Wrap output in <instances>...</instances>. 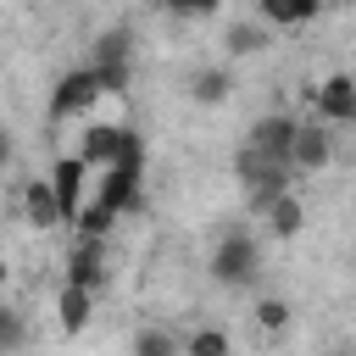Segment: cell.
Returning <instances> with one entry per match:
<instances>
[{
	"mask_svg": "<svg viewBox=\"0 0 356 356\" xmlns=\"http://www.w3.org/2000/svg\"><path fill=\"white\" fill-rule=\"evenodd\" d=\"M256 267H261V245L250 234H222L217 250H211V278L228 284V289H245L256 284Z\"/></svg>",
	"mask_w": 356,
	"mask_h": 356,
	"instance_id": "obj_1",
	"label": "cell"
},
{
	"mask_svg": "<svg viewBox=\"0 0 356 356\" xmlns=\"http://www.w3.org/2000/svg\"><path fill=\"white\" fill-rule=\"evenodd\" d=\"M89 67H95V78H100V89H106V95H122V89H128V78H134L128 33H122V28H106V33L89 44Z\"/></svg>",
	"mask_w": 356,
	"mask_h": 356,
	"instance_id": "obj_2",
	"label": "cell"
},
{
	"mask_svg": "<svg viewBox=\"0 0 356 356\" xmlns=\"http://www.w3.org/2000/svg\"><path fill=\"white\" fill-rule=\"evenodd\" d=\"M100 95H106V89H100L95 67L67 72V78L56 83V95H50V122H72V117H83V122H89V111H95V100H100Z\"/></svg>",
	"mask_w": 356,
	"mask_h": 356,
	"instance_id": "obj_3",
	"label": "cell"
},
{
	"mask_svg": "<svg viewBox=\"0 0 356 356\" xmlns=\"http://www.w3.org/2000/svg\"><path fill=\"white\" fill-rule=\"evenodd\" d=\"M295 134H300V122L289 117V111H267V117H256L250 122V150H261L267 161H289V145H295Z\"/></svg>",
	"mask_w": 356,
	"mask_h": 356,
	"instance_id": "obj_4",
	"label": "cell"
},
{
	"mask_svg": "<svg viewBox=\"0 0 356 356\" xmlns=\"http://www.w3.org/2000/svg\"><path fill=\"white\" fill-rule=\"evenodd\" d=\"M312 100H317V117L323 122H334V128H350L356 122V78L350 72H328Z\"/></svg>",
	"mask_w": 356,
	"mask_h": 356,
	"instance_id": "obj_5",
	"label": "cell"
},
{
	"mask_svg": "<svg viewBox=\"0 0 356 356\" xmlns=\"http://www.w3.org/2000/svg\"><path fill=\"white\" fill-rule=\"evenodd\" d=\"M122 139H128V128H122V122H95V117H89V122H83V139H78V161L100 172V167H111V161H117Z\"/></svg>",
	"mask_w": 356,
	"mask_h": 356,
	"instance_id": "obj_6",
	"label": "cell"
},
{
	"mask_svg": "<svg viewBox=\"0 0 356 356\" xmlns=\"http://www.w3.org/2000/svg\"><path fill=\"white\" fill-rule=\"evenodd\" d=\"M328 161H334L328 128H323V122H300V134H295V145H289V167H295V172H323Z\"/></svg>",
	"mask_w": 356,
	"mask_h": 356,
	"instance_id": "obj_7",
	"label": "cell"
},
{
	"mask_svg": "<svg viewBox=\"0 0 356 356\" xmlns=\"http://www.w3.org/2000/svg\"><path fill=\"white\" fill-rule=\"evenodd\" d=\"M50 184H56L61 217H67V222H78V211H83V189H89V167H83L78 156H61V161L50 167Z\"/></svg>",
	"mask_w": 356,
	"mask_h": 356,
	"instance_id": "obj_8",
	"label": "cell"
},
{
	"mask_svg": "<svg viewBox=\"0 0 356 356\" xmlns=\"http://www.w3.org/2000/svg\"><path fill=\"white\" fill-rule=\"evenodd\" d=\"M67 284H78V289L106 284V239H78L67 250Z\"/></svg>",
	"mask_w": 356,
	"mask_h": 356,
	"instance_id": "obj_9",
	"label": "cell"
},
{
	"mask_svg": "<svg viewBox=\"0 0 356 356\" xmlns=\"http://www.w3.org/2000/svg\"><path fill=\"white\" fill-rule=\"evenodd\" d=\"M22 217H28L33 228H61V222H67L50 178H28V184H22Z\"/></svg>",
	"mask_w": 356,
	"mask_h": 356,
	"instance_id": "obj_10",
	"label": "cell"
},
{
	"mask_svg": "<svg viewBox=\"0 0 356 356\" xmlns=\"http://www.w3.org/2000/svg\"><path fill=\"white\" fill-rule=\"evenodd\" d=\"M261 217H267V234H273V239H295V234L306 228V200L289 189V195H278Z\"/></svg>",
	"mask_w": 356,
	"mask_h": 356,
	"instance_id": "obj_11",
	"label": "cell"
},
{
	"mask_svg": "<svg viewBox=\"0 0 356 356\" xmlns=\"http://www.w3.org/2000/svg\"><path fill=\"white\" fill-rule=\"evenodd\" d=\"M89 312H95V289H78V284H61V300H56V317H61V334H83V328H89Z\"/></svg>",
	"mask_w": 356,
	"mask_h": 356,
	"instance_id": "obj_12",
	"label": "cell"
},
{
	"mask_svg": "<svg viewBox=\"0 0 356 356\" xmlns=\"http://www.w3.org/2000/svg\"><path fill=\"white\" fill-rule=\"evenodd\" d=\"M234 95V72L228 67H200L195 78H189V100L195 106H222Z\"/></svg>",
	"mask_w": 356,
	"mask_h": 356,
	"instance_id": "obj_13",
	"label": "cell"
},
{
	"mask_svg": "<svg viewBox=\"0 0 356 356\" xmlns=\"http://www.w3.org/2000/svg\"><path fill=\"white\" fill-rule=\"evenodd\" d=\"M256 6H261V22L267 28H300V22L317 17L323 0H256Z\"/></svg>",
	"mask_w": 356,
	"mask_h": 356,
	"instance_id": "obj_14",
	"label": "cell"
},
{
	"mask_svg": "<svg viewBox=\"0 0 356 356\" xmlns=\"http://www.w3.org/2000/svg\"><path fill=\"white\" fill-rule=\"evenodd\" d=\"M267 22H234L228 33H222V44H228V56H256V50H267Z\"/></svg>",
	"mask_w": 356,
	"mask_h": 356,
	"instance_id": "obj_15",
	"label": "cell"
},
{
	"mask_svg": "<svg viewBox=\"0 0 356 356\" xmlns=\"http://www.w3.org/2000/svg\"><path fill=\"white\" fill-rule=\"evenodd\" d=\"M111 222H117V211H111L106 200H83V211H78V239H106Z\"/></svg>",
	"mask_w": 356,
	"mask_h": 356,
	"instance_id": "obj_16",
	"label": "cell"
},
{
	"mask_svg": "<svg viewBox=\"0 0 356 356\" xmlns=\"http://www.w3.org/2000/svg\"><path fill=\"white\" fill-rule=\"evenodd\" d=\"M289 317H295V306H289L284 295H261V300H256V328H261V334H284Z\"/></svg>",
	"mask_w": 356,
	"mask_h": 356,
	"instance_id": "obj_17",
	"label": "cell"
},
{
	"mask_svg": "<svg viewBox=\"0 0 356 356\" xmlns=\"http://www.w3.org/2000/svg\"><path fill=\"white\" fill-rule=\"evenodd\" d=\"M184 356H234V339H228V328H195L184 339Z\"/></svg>",
	"mask_w": 356,
	"mask_h": 356,
	"instance_id": "obj_18",
	"label": "cell"
},
{
	"mask_svg": "<svg viewBox=\"0 0 356 356\" xmlns=\"http://www.w3.org/2000/svg\"><path fill=\"white\" fill-rule=\"evenodd\" d=\"M134 356H184V345L167 328H139L134 334Z\"/></svg>",
	"mask_w": 356,
	"mask_h": 356,
	"instance_id": "obj_19",
	"label": "cell"
},
{
	"mask_svg": "<svg viewBox=\"0 0 356 356\" xmlns=\"http://www.w3.org/2000/svg\"><path fill=\"white\" fill-rule=\"evenodd\" d=\"M22 345H28V323H22V312L0 306V356H17Z\"/></svg>",
	"mask_w": 356,
	"mask_h": 356,
	"instance_id": "obj_20",
	"label": "cell"
},
{
	"mask_svg": "<svg viewBox=\"0 0 356 356\" xmlns=\"http://www.w3.org/2000/svg\"><path fill=\"white\" fill-rule=\"evenodd\" d=\"M167 6H172L178 17H211V11L222 6V0H167Z\"/></svg>",
	"mask_w": 356,
	"mask_h": 356,
	"instance_id": "obj_21",
	"label": "cell"
},
{
	"mask_svg": "<svg viewBox=\"0 0 356 356\" xmlns=\"http://www.w3.org/2000/svg\"><path fill=\"white\" fill-rule=\"evenodd\" d=\"M11 161H17V134H11L6 122H0V172H6Z\"/></svg>",
	"mask_w": 356,
	"mask_h": 356,
	"instance_id": "obj_22",
	"label": "cell"
},
{
	"mask_svg": "<svg viewBox=\"0 0 356 356\" xmlns=\"http://www.w3.org/2000/svg\"><path fill=\"white\" fill-rule=\"evenodd\" d=\"M6 278H11V267H6V256H0V289H6Z\"/></svg>",
	"mask_w": 356,
	"mask_h": 356,
	"instance_id": "obj_23",
	"label": "cell"
}]
</instances>
